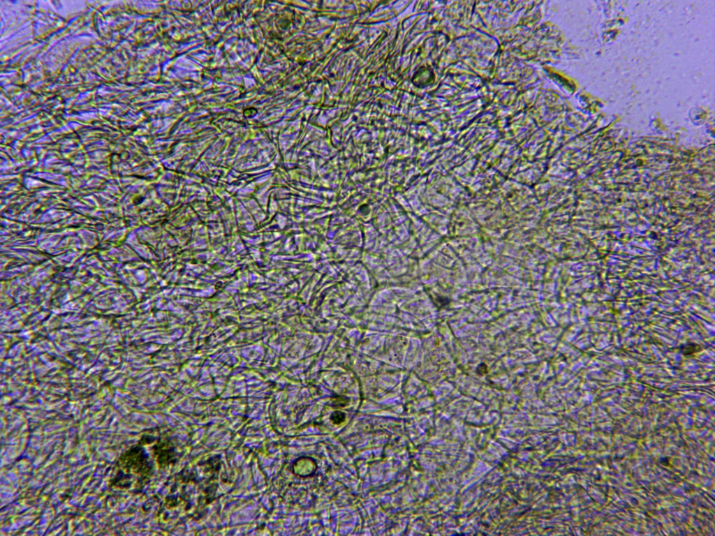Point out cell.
Instances as JSON below:
<instances>
[{
	"instance_id": "cell-1",
	"label": "cell",
	"mask_w": 715,
	"mask_h": 536,
	"mask_svg": "<svg viewBox=\"0 0 715 536\" xmlns=\"http://www.w3.org/2000/svg\"><path fill=\"white\" fill-rule=\"evenodd\" d=\"M143 445L140 442L123 452L117 459V472L111 479V486L121 489H130L142 485L152 471V466Z\"/></svg>"
}]
</instances>
